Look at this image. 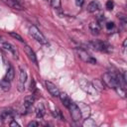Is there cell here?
<instances>
[{"label": "cell", "instance_id": "obj_10", "mask_svg": "<svg viewBox=\"0 0 127 127\" xmlns=\"http://www.w3.org/2000/svg\"><path fill=\"white\" fill-rule=\"evenodd\" d=\"M86 9H87V11L89 13H95V12H97L100 9V5H99V3L97 1H91L87 5V8Z\"/></svg>", "mask_w": 127, "mask_h": 127}, {"label": "cell", "instance_id": "obj_23", "mask_svg": "<svg viewBox=\"0 0 127 127\" xmlns=\"http://www.w3.org/2000/svg\"><path fill=\"white\" fill-rule=\"evenodd\" d=\"M105 27H106V29H107L108 31H111L112 29H114L115 24H114L113 22H107V23L105 24Z\"/></svg>", "mask_w": 127, "mask_h": 127}, {"label": "cell", "instance_id": "obj_14", "mask_svg": "<svg viewBox=\"0 0 127 127\" xmlns=\"http://www.w3.org/2000/svg\"><path fill=\"white\" fill-rule=\"evenodd\" d=\"M10 82L11 81H9V80H7L6 78L3 77L0 80V87H1V89L3 91H9L10 90V87H11V83Z\"/></svg>", "mask_w": 127, "mask_h": 127}, {"label": "cell", "instance_id": "obj_7", "mask_svg": "<svg viewBox=\"0 0 127 127\" xmlns=\"http://www.w3.org/2000/svg\"><path fill=\"white\" fill-rule=\"evenodd\" d=\"M27 80V72L24 69H20L19 74V83H18V89L19 91H24L25 89V82Z\"/></svg>", "mask_w": 127, "mask_h": 127}, {"label": "cell", "instance_id": "obj_5", "mask_svg": "<svg viewBox=\"0 0 127 127\" xmlns=\"http://www.w3.org/2000/svg\"><path fill=\"white\" fill-rule=\"evenodd\" d=\"M91 46L92 49L96 50V51H99V52H103V53H108L110 51V46L105 43V42H102V41H99V40H95V41H92L90 42L89 44Z\"/></svg>", "mask_w": 127, "mask_h": 127}, {"label": "cell", "instance_id": "obj_4", "mask_svg": "<svg viewBox=\"0 0 127 127\" xmlns=\"http://www.w3.org/2000/svg\"><path fill=\"white\" fill-rule=\"evenodd\" d=\"M75 51H76L77 56L79 57V59L82 60L84 63H87V64H95L96 63V60L90 54H88L87 51H85L81 48H76Z\"/></svg>", "mask_w": 127, "mask_h": 127}, {"label": "cell", "instance_id": "obj_25", "mask_svg": "<svg viewBox=\"0 0 127 127\" xmlns=\"http://www.w3.org/2000/svg\"><path fill=\"white\" fill-rule=\"evenodd\" d=\"M84 3V0H75V5L77 7H81Z\"/></svg>", "mask_w": 127, "mask_h": 127}, {"label": "cell", "instance_id": "obj_20", "mask_svg": "<svg viewBox=\"0 0 127 127\" xmlns=\"http://www.w3.org/2000/svg\"><path fill=\"white\" fill-rule=\"evenodd\" d=\"M50 3L53 8L60 9L61 8V0H50Z\"/></svg>", "mask_w": 127, "mask_h": 127}, {"label": "cell", "instance_id": "obj_21", "mask_svg": "<svg viewBox=\"0 0 127 127\" xmlns=\"http://www.w3.org/2000/svg\"><path fill=\"white\" fill-rule=\"evenodd\" d=\"M9 34H10V36H11V37H13L14 39H17L19 42H21V43H24V40L22 39V37H21L19 34L15 33V32H10Z\"/></svg>", "mask_w": 127, "mask_h": 127}, {"label": "cell", "instance_id": "obj_26", "mask_svg": "<svg viewBox=\"0 0 127 127\" xmlns=\"http://www.w3.org/2000/svg\"><path fill=\"white\" fill-rule=\"evenodd\" d=\"M40 123L37 122V121H31L29 124H28V127H31V126H39Z\"/></svg>", "mask_w": 127, "mask_h": 127}, {"label": "cell", "instance_id": "obj_16", "mask_svg": "<svg viewBox=\"0 0 127 127\" xmlns=\"http://www.w3.org/2000/svg\"><path fill=\"white\" fill-rule=\"evenodd\" d=\"M14 76H15V71H14V68H13V66H9V68L7 69V71H6V74H5V76H4V78H6L7 80H9V81H12L13 79H14Z\"/></svg>", "mask_w": 127, "mask_h": 127}, {"label": "cell", "instance_id": "obj_15", "mask_svg": "<svg viewBox=\"0 0 127 127\" xmlns=\"http://www.w3.org/2000/svg\"><path fill=\"white\" fill-rule=\"evenodd\" d=\"M2 47H3L5 50H7V51L11 52V53H12V55H13L15 58H17V52H16V49L14 48V46H13V45H11L10 43L5 42V43H3Z\"/></svg>", "mask_w": 127, "mask_h": 127}, {"label": "cell", "instance_id": "obj_29", "mask_svg": "<svg viewBox=\"0 0 127 127\" xmlns=\"http://www.w3.org/2000/svg\"><path fill=\"white\" fill-rule=\"evenodd\" d=\"M2 122H3V118H2V116L0 115V125L2 124Z\"/></svg>", "mask_w": 127, "mask_h": 127}, {"label": "cell", "instance_id": "obj_13", "mask_svg": "<svg viewBox=\"0 0 127 127\" xmlns=\"http://www.w3.org/2000/svg\"><path fill=\"white\" fill-rule=\"evenodd\" d=\"M59 97H60V99H61V101L63 102V104L67 108L68 107V105H69V103L71 102V100L69 99V97H68V95L66 94V93H64V92H60V95H59Z\"/></svg>", "mask_w": 127, "mask_h": 127}, {"label": "cell", "instance_id": "obj_1", "mask_svg": "<svg viewBox=\"0 0 127 127\" xmlns=\"http://www.w3.org/2000/svg\"><path fill=\"white\" fill-rule=\"evenodd\" d=\"M120 74L115 73V72H106L103 74L102 80L105 83V85L112 87V88H117L118 86H120Z\"/></svg>", "mask_w": 127, "mask_h": 127}, {"label": "cell", "instance_id": "obj_19", "mask_svg": "<svg viewBox=\"0 0 127 127\" xmlns=\"http://www.w3.org/2000/svg\"><path fill=\"white\" fill-rule=\"evenodd\" d=\"M82 125H83V126H87V127H93V126H95L96 124H95V122H94L91 118H87V119H85V121L82 123Z\"/></svg>", "mask_w": 127, "mask_h": 127}, {"label": "cell", "instance_id": "obj_8", "mask_svg": "<svg viewBox=\"0 0 127 127\" xmlns=\"http://www.w3.org/2000/svg\"><path fill=\"white\" fill-rule=\"evenodd\" d=\"M24 50H25V53H26V55L28 56L29 60H30L32 63H34L35 64H38V61H37L36 54H35V52L32 50V48H31V47H29L28 45L24 44Z\"/></svg>", "mask_w": 127, "mask_h": 127}, {"label": "cell", "instance_id": "obj_27", "mask_svg": "<svg viewBox=\"0 0 127 127\" xmlns=\"http://www.w3.org/2000/svg\"><path fill=\"white\" fill-rule=\"evenodd\" d=\"M10 126H20V125H19L16 121H14V120H13V121H11V122H10Z\"/></svg>", "mask_w": 127, "mask_h": 127}, {"label": "cell", "instance_id": "obj_3", "mask_svg": "<svg viewBox=\"0 0 127 127\" xmlns=\"http://www.w3.org/2000/svg\"><path fill=\"white\" fill-rule=\"evenodd\" d=\"M67 108H68V110H69L70 116H71V118H72L73 121L77 122V121H79V120L81 119L82 113H81V110H80V108L78 107V105H77L76 103H74V102L71 101V102L69 103V105H68Z\"/></svg>", "mask_w": 127, "mask_h": 127}, {"label": "cell", "instance_id": "obj_6", "mask_svg": "<svg viewBox=\"0 0 127 127\" xmlns=\"http://www.w3.org/2000/svg\"><path fill=\"white\" fill-rule=\"evenodd\" d=\"M45 85H46L47 90L50 92V94H51L52 96L58 97V96L60 95V89H59V87H58L55 83H53L52 81L46 80V81H45Z\"/></svg>", "mask_w": 127, "mask_h": 127}, {"label": "cell", "instance_id": "obj_9", "mask_svg": "<svg viewBox=\"0 0 127 127\" xmlns=\"http://www.w3.org/2000/svg\"><path fill=\"white\" fill-rule=\"evenodd\" d=\"M5 1L13 9H16V10H23L24 9V5H23L21 0H5Z\"/></svg>", "mask_w": 127, "mask_h": 127}, {"label": "cell", "instance_id": "obj_12", "mask_svg": "<svg viewBox=\"0 0 127 127\" xmlns=\"http://www.w3.org/2000/svg\"><path fill=\"white\" fill-rule=\"evenodd\" d=\"M89 30L93 35H98L100 32V25L98 22H91L89 24Z\"/></svg>", "mask_w": 127, "mask_h": 127}, {"label": "cell", "instance_id": "obj_28", "mask_svg": "<svg viewBox=\"0 0 127 127\" xmlns=\"http://www.w3.org/2000/svg\"><path fill=\"white\" fill-rule=\"evenodd\" d=\"M125 49H126V40H124V42H123V50L125 51Z\"/></svg>", "mask_w": 127, "mask_h": 127}, {"label": "cell", "instance_id": "obj_17", "mask_svg": "<svg viewBox=\"0 0 127 127\" xmlns=\"http://www.w3.org/2000/svg\"><path fill=\"white\" fill-rule=\"evenodd\" d=\"M45 107H44V105L43 104H40L37 108H36V116L38 117V118H43L44 117V115H45Z\"/></svg>", "mask_w": 127, "mask_h": 127}, {"label": "cell", "instance_id": "obj_22", "mask_svg": "<svg viewBox=\"0 0 127 127\" xmlns=\"http://www.w3.org/2000/svg\"><path fill=\"white\" fill-rule=\"evenodd\" d=\"M105 6H106L107 10H112V9H113V7H114V2H113L112 0H108V1L106 2Z\"/></svg>", "mask_w": 127, "mask_h": 127}, {"label": "cell", "instance_id": "obj_11", "mask_svg": "<svg viewBox=\"0 0 127 127\" xmlns=\"http://www.w3.org/2000/svg\"><path fill=\"white\" fill-rule=\"evenodd\" d=\"M34 101H35V96H34V95H29V96H27V97L25 98V100H24V109H25L26 111L29 110L30 107L33 105Z\"/></svg>", "mask_w": 127, "mask_h": 127}, {"label": "cell", "instance_id": "obj_2", "mask_svg": "<svg viewBox=\"0 0 127 127\" xmlns=\"http://www.w3.org/2000/svg\"><path fill=\"white\" fill-rule=\"evenodd\" d=\"M29 33L30 35L37 41L39 42L40 44H43V45H47L48 44V41L46 39V37L42 34V32L36 27V26H31L29 28Z\"/></svg>", "mask_w": 127, "mask_h": 127}, {"label": "cell", "instance_id": "obj_30", "mask_svg": "<svg viewBox=\"0 0 127 127\" xmlns=\"http://www.w3.org/2000/svg\"><path fill=\"white\" fill-rule=\"evenodd\" d=\"M1 40H2V37H1V36H0V41H1Z\"/></svg>", "mask_w": 127, "mask_h": 127}, {"label": "cell", "instance_id": "obj_18", "mask_svg": "<svg viewBox=\"0 0 127 127\" xmlns=\"http://www.w3.org/2000/svg\"><path fill=\"white\" fill-rule=\"evenodd\" d=\"M2 118L3 119H13V114L11 111L9 110H6V111H3L2 114H1Z\"/></svg>", "mask_w": 127, "mask_h": 127}, {"label": "cell", "instance_id": "obj_24", "mask_svg": "<svg viewBox=\"0 0 127 127\" xmlns=\"http://www.w3.org/2000/svg\"><path fill=\"white\" fill-rule=\"evenodd\" d=\"M54 115H55L57 118L61 119V120H64V117L63 116V114H62V112H61L60 110H57V111H56V113H55Z\"/></svg>", "mask_w": 127, "mask_h": 127}]
</instances>
